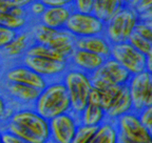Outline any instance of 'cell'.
I'll return each instance as SVG.
<instances>
[{
    "mask_svg": "<svg viewBox=\"0 0 152 143\" xmlns=\"http://www.w3.org/2000/svg\"><path fill=\"white\" fill-rule=\"evenodd\" d=\"M5 126V131L28 143H45L50 139L49 120L30 108L14 112Z\"/></svg>",
    "mask_w": 152,
    "mask_h": 143,
    "instance_id": "cell-1",
    "label": "cell"
},
{
    "mask_svg": "<svg viewBox=\"0 0 152 143\" xmlns=\"http://www.w3.org/2000/svg\"><path fill=\"white\" fill-rule=\"evenodd\" d=\"M34 110L47 120L71 112V102L64 82L48 83L34 103Z\"/></svg>",
    "mask_w": 152,
    "mask_h": 143,
    "instance_id": "cell-2",
    "label": "cell"
},
{
    "mask_svg": "<svg viewBox=\"0 0 152 143\" xmlns=\"http://www.w3.org/2000/svg\"><path fill=\"white\" fill-rule=\"evenodd\" d=\"M62 82L70 98L71 112L78 115L88 104L89 96L93 90L90 75L77 69H72L64 73Z\"/></svg>",
    "mask_w": 152,
    "mask_h": 143,
    "instance_id": "cell-3",
    "label": "cell"
},
{
    "mask_svg": "<svg viewBox=\"0 0 152 143\" xmlns=\"http://www.w3.org/2000/svg\"><path fill=\"white\" fill-rule=\"evenodd\" d=\"M137 23L136 12L126 4L110 21L104 23V36L111 46L127 42Z\"/></svg>",
    "mask_w": 152,
    "mask_h": 143,
    "instance_id": "cell-4",
    "label": "cell"
},
{
    "mask_svg": "<svg viewBox=\"0 0 152 143\" xmlns=\"http://www.w3.org/2000/svg\"><path fill=\"white\" fill-rule=\"evenodd\" d=\"M130 78L131 75L112 58L106 59L96 71L90 74L93 88L99 91L114 85H127Z\"/></svg>",
    "mask_w": 152,
    "mask_h": 143,
    "instance_id": "cell-5",
    "label": "cell"
},
{
    "mask_svg": "<svg viewBox=\"0 0 152 143\" xmlns=\"http://www.w3.org/2000/svg\"><path fill=\"white\" fill-rule=\"evenodd\" d=\"M118 143H152V131L140 121L137 113L131 112L115 121Z\"/></svg>",
    "mask_w": 152,
    "mask_h": 143,
    "instance_id": "cell-6",
    "label": "cell"
},
{
    "mask_svg": "<svg viewBox=\"0 0 152 143\" xmlns=\"http://www.w3.org/2000/svg\"><path fill=\"white\" fill-rule=\"evenodd\" d=\"M127 87L129 90L133 112L140 113L146 107L152 106V74L144 71L131 76Z\"/></svg>",
    "mask_w": 152,
    "mask_h": 143,
    "instance_id": "cell-7",
    "label": "cell"
},
{
    "mask_svg": "<svg viewBox=\"0 0 152 143\" xmlns=\"http://www.w3.org/2000/svg\"><path fill=\"white\" fill-rule=\"evenodd\" d=\"M110 58L121 64L131 76L146 71L147 56L138 52L129 42L113 44Z\"/></svg>",
    "mask_w": 152,
    "mask_h": 143,
    "instance_id": "cell-8",
    "label": "cell"
},
{
    "mask_svg": "<svg viewBox=\"0 0 152 143\" xmlns=\"http://www.w3.org/2000/svg\"><path fill=\"white\" fill-rule=\"evenodd\" d=\"M64 30L75 38L104 35V23L93 14H80L72 12L66 21Z\"/></svg>",
    "mask_w": 152,
    "mask_h": 143,
    "instance_id": "cell-9",
    "label": "cell"
},
{
    "mask_svg": "<svg viewBox=\"0 0 152 143\" xmlns=\"http://www.w3.org/2000/svg\"><path fill=\"white\" fill-rule=\"evenodd\" d=\"M79 125L77 115L66 113L49 120L50 139L56 143H71Z\"/></svg>",
    "mask_w": 152,
    "mask_h": 143,
    "instance_id": "cell-10",
    "label": "cell"
},
{
    "mask_svg": "<svg viewBox=\"0 0 152 143\" xmlns=\"http://www.w3.org/2000/svg\"><path fill=\"white\" fill-rule=\"evenodd\" d=\"M22 64L26 67L31 69L39 76L47 78H53V77L59 76V75L66 73L68 69V62H60L56 60L45 59V58L31 57V56H23Z\"/></svg>",
    "mask_w": 152,
    "mask_h": 143,
    "instance_id": "cell-11",
    "label": "cell"
},
{
    "mask_svg": "<svg viewBox=\"0 0 152 143\" xmlns=\"http://www.w3.org/2000/svg\"><path fill=\"white\" fill-rule=\"evenodd\" d=\"M5 81L12 82V83H20L30 85L34 88H37L39 91H42L48 85L47 79L36 74L31 69L26 67V65H16V66L10 69L5 73Z\"/></svg>",
    "mask_w": 152,
    "mask_h": 143,
    "instance_id": "cell-12",
    "label": "cell"
},
{
    "mask_svg": "<svg viewBox=\"0 0 152 143\" xmlns=\"http://www.w3.org/2000/svg\"><path fill=\"white\" fill-rule=\"evenodd\" d=\"M104 60L106 59L102 56L79 48H75L69 57V62H71L76 69L89 75L96 71L104 63Z\"/></svg>",
    "mask_w": 152,
    "mask_h": 143,
    "instance_id": "cell-13",
    "label": "cell"
},
{
    "mask_svg": "<svg viewBox=\"0 0 152 143\" xmlns=\"http://www.w3.org/2000/svg\"><path fill=\"white\" fill-rule=\"evenodd\" d=\"M75 46L76 48H79V50L88 51L93 54L102 56L104 59L110 58V55H111L112 46L104 35L76 38Z\"/></svg>",
    "mask_w": 152,
    "mask_h": 143,
    "instance_id": "cell-14",
    "label": "cell"
},
{
    "mask_svg": "<svg viewBox=\"0 0 152 143\" xmlns=\"http://www.w3.org/2000/svg\"><path fill=\"white\" fill-rule=\"evenodd\" d=\"M70 5L60 7H47L45 13L39 17V22L51 29L64 30L72 13Z\"/></svg>",
    "mask_w": 152,
    "mask_h": 143,
    "instance_id": "cell-15",
    "label": "cell"
},
{
    "mask_svg": "<svg viewBox=\"0 0 152 143\" xmlns=\"http://www.w3.org/2000/svg\"><path fill=\"white\" fill-rule=\"evenodd\" d=\"M131 112H133V106L130 94H129V90L127 85H124L121 86V91L115 98V100L112 102V104L110 105V107L106 112L107 120L116 121L119 117Z\"/></svg>",
    "mask_w": 152,
    "mask_h": 143,
    "instance_id": "cell-16",
    "label": "cell"
},
{
    "mask_svg": "<svg viewBox=\"0 0 152 143\" xmlns=\"http://www.w3.org/2000/svg\"><path fill=\"white\" fill-rule=\"evenodd\" d=\"M126 5V1L121 0H94L92 14L96 18L107 23Z\"/></svg>",
    "mask_w": 152,
    "mask_h": 143,
    "instance_id": "cell-17",
    "label": "cell"
},
{
    "mask_svg": "<svg viewBox=\"0 0 152 143\" xmlns=\"http://www.w3.org/2000/svg\"><path fill=\"white\" fill-rule=\"evenodd\" d=\"M5 90L15 100L24 104H34L41 92L30 85L12 82H5Z\"/></svg>",
    "mask_w": 152,
    "mask_h": 143,
    "instance_id": "cell-18",
    "label": "cell"
},
{
    "mask_svg": "<svg viewBox=\"0 0 152 143\" xmlns=\"http://www.w3.org/2000/svg\"><path fill=\"white\" fill-rule=\"evenodd\" d=\"M33 41L30 31L18 32L14 39L3 48L2 52L7 57L10 58H16L23 54L26 55V51L34 43Z\"/></svg>",
    "mask_w": 152,
    "mask_h": 143,
    "instance_id": "cell-19",
    "label": "cell"
},
{
    "mask_svg": "<svg viewBox=\"0 0 152 143\" xmlns=\"http://www.w3.org/2000/svg\"><path fill=\"white\" fill-rule=\"evenodd\" d=\"M76 38L72 34H70L66 30H59L53 40L48 46H50L54 51H56L60 56L69 60V57L76 48L75 46Z\"/></svg>",
    "mask_w": 152,
    "mask_h": 143,
    "instance_id": "cell-20",
    "label": "cell"
},
{
    "mask_svg": "<svg viewBox=\"0 0 152 143\" xmlns=\"http://www.w3.org/2000/svg\"><path fill=\"white\" fill-rule=\"evenodd\" d=\"M79 124L86 126H99L107 120L106 112L100 105L88 103L86 107L77 115Z\"/></svg>",
    "mask_w": 152,
    "mask_h": 143,
    "instance_id": "cell-21",
    "label": "cell"
},
{
    "mask_svg": "<svg viewBox=\"0 0 152 143\" xmlns=\"http://www.w3.org/2000/svg\"><path fill=\"white\" fill-rule=\"evenodd\" d=\"M90 143H118V133L115 121L106 120L97 126Z\"/></svg>",
    "mask_w": 152,
    "mask_h": 143,
    "instance_id": "cell-22",
    "label": "cell"
},
{
    "mask_svg": "<svg viewBox=\"0 0 152 143\" xmlns=\"http://www.w3.org/2000/svg\"><path fill=\"white\" fill-rule=\"evenodd\" d=\"M26 56H31V57H37V58H45V59H51L56 60L60 62H68L69 60L60 56L56 51L51 48L50 46L39 44V43H33L28 50L26 53Z\"/></svg>",
    "mask_w": 152,
    "mask_h": 143,
    "instance_id": "cell-23",
    "label": "cell"
},
{
    "mask_svg": "<svg viewBox=\"0 0 152 143\" xmlns=\"http://www.w3.org/2000/svg\"><path fill=\"white\" fill-rule=\"evenodd\" d=\"M59 30H54L51 27L43 25L42 23H36L35 25L32 27L31 30V35L32 38L34 40V43H39V44H43V46H49L50 42L53 40L56 34L58 33Z\"/></svg>",
    "mask_w": 152,
    "mask_h": 143,
    "instance_id": "cell-24",
    "label": "cell"
},
{
    "mask_svg": "<svg viewBox=\"0 0 152 143\" xmlns=\"http://www.w3.org/2000/svg\"><path fill=\"white\" fill-rule=\"evenodd\" d=\"M0 25L18 33L28 25V18L13 16L10 13H0Z\"/></svg>",
    "mask_w": 152,
    "mask_h": 143,
    "instance_id": "cell-25",
    "label": "cell"
},
{
    "mask_svg": "<svg viewBox=\"0 0 152 143\" xmlns=\"http://www.w3.org/2000/svg\"><path fill=\"white\" fill-rule=\"evenodd\" d=\"M134 48L144 54L145 56H151L152 55V40L144 38L142 36L138 35L136 32L133 31V33L130 35L128 41Z\"/></svg>",
    "mask_w": 152,
    "mask_h": 143,
    "instance_id": "cell-26",
    "label": "cell"
},
{
    "mask_svg": "<svg viewBox=\"0 0 152 143\" xmlns=\"http://www.w3.org/2000/svg\"><path fill=\"white\" fill-rule=\"evenodd\" d=\"M97 126H86L79 124L71 143H90Z\"/></svg>",
    "mask_w": 152,
    "mask_h": 143,
    "instance_id": "cell-27",
    "label": "cell"
},
{
    "mask_svg": "<svg viewBox=\"0 0 152 143\" xmlns=\"http://www.w3.org/2000/svg\"><path fill=\"white\" fill-rule=\"evenodd\" d=\"M94 0H76L71 2L72 12L80 13V14H92Z\"/></svg>",
    "mask_w": 152,
    "mask_h": 143,
    "instance_id": "cell-28",
    "label": "cell"
},
{
    "mask_svg": "<svg viewBox=\"0 0 152 143\" xmlns=\"http://www.w3.org/2000/svg\"><path fill=\"white\" fill-rule=\"evenodd\" d=\"M31 2L30 0H0V13H10L16 6L28 9Z\"/></svg>",
    "mask_w": 152,
    "mask_h": 143,
    "instance_id": "cell-29",
    "label": "cell"
},
{
    "mask_svg": "<svg viewBox=\"0 0 152 143\" xmlns=\"http://www.w3.org/2000/svg\"><path fill=\"white\" fill-rule=\"evenodd\" d=\"M126 4L135 11L137 15L152 10V0H133L126 2Z\"/></svg>",
    "mask_w": 152,
    "mask_h": 143,
    "instance_id": "cell-30",
    "label": "cell"
},
{
    "mask_svg": "<svg viewBox=\"0 0 152 143\" xmlns=\"http://www.w3.org/2000/svg\"><path fill=\"white\" fill-rule=\"evenodd\" d=\"M138 119L148 131H152V106L146 107L137 113Z\"/></svg>",
    "mask_w": 152,
    "mask_h": 143,
    "instance_id": "cell-31",
    "label": "cell"
},
{
    "mask_svg": "<svg viewBox=\"0 0 152 143\" xmlns=\"http://www.w3.org/2000/svg\"><path fill=\"white\" fill-rule=\"evenodd\" d=\"M16 32L0 25V50H3L16 36Z\"/></svg>",
    "mask_w": 152,
    "mask_h": 143,
    "instance_id": "cell-32",
    "label": "cell"
},
{
    "mask_svg": "<svg viewBox=\"0 0 152 143\" xmlns=\"http://www.w3.org/2000/svg\"><path fill=\"white\" fill-rule=\"evenodd\" d=\"M134 32L138 34V35L142 36L144 38L148 39V40H152V22H140L136 24Z\"/></svg>",
    "mask_w": 152,
    "mask_h": 143,
    "instance_id": "cell-33",
    "label": "cell"
},
{
    "mask_svg": "<svg viewBox=\"0 0 152 143\" xmlns=\"http://www.w3.org/2000/svg\"><path fill=\"white\" fill-rule=\"evenodd\" d=\"M45 9H47V6L43 4L42 1H32L26 10H28V13L30 12L33 16L39 18L45 13Z\"/></svg>",
    "mask_w": 152,
    "mask_h": 143,
    "instance_id": "cell-34",
    "label": "cell"
},
{
    "mask_svg": "<svg viewBox=\"0 0 152 143\" xmlns=\"http://www.w3.org/2000/svg\"><path fill=\"white\" fill-rule=\"evenodd\" d=\"M14 114V110L11 107H7L5 100L0 95V120L1 121H7Z\"/></svg>",
    "mask_w": 152,
    "mask_h": 143,
    "instance_id": "cell-35",
    "label": "cell"
},
{
    "mask_svg": "<svg viewBox=\"0 0 152 143\" xmlns=\"http://www.w3.org/2000/svg\"><path fill=\"white\" fill-rule=\"evenodd\" d=\"M1 137H2V143H28L7 131H1Z\"/></svg>",
    "mask_w": 152,
    "mask_h": 143,
    "instance_id": "cell-36",
    "label": "cell"
},
{
    "mask_svg": "<svg viewBox=\"0 0 152 143\" xmlns=\"http://www.w3.org/2000/svg\"><path fill=\"white\" fill-rule=\"evenodd\" d=\"M43 4L47 7H60L68 6L71 4L72 1H64V0H43Z\"/></svg>",
    "mask_w": 152,
    "mask_h": 143,
    "instance_id": "cell-37",
    "label": "cell"
},
{
    "mask_svg": "<svg viewBox=\"0 0 152 143\" xmlns=\"http://www.w3.org/2000/svg\"><path fill=\"white\" fill-rule=\"evenodd\" d=\"M45 143H56V142H54V141H53V140H51V139H49V140H48Z\"/></svg>",
    "mask_w": 152,
    "mask_h": 143,
    "instance_id": "cell-38",
    "label": "cell"
},
{
    "mask_svg": "<svg viewBox=\"0 0 152 143\" xmlns=\"http://www.w3.org/2000/svg\"><path fill=\"white\" fill-rule=\"evenodd\" d=\"M0 143H2V137H1V131H0Z\"/></svg>",
    "mask_w": 152,
    "mask_h": 143,
    "instance_id": "cell-39",
    "label": "cell"
},
{
    "mask_svg": "<svg viewBox=\"0 0 152 143\" xmlns=\"http://www.w3.org/2000/svg\"><path fill=\"white\" fill-rule=\"evenodd\" d=\"M0 69H1V62H0Z\"/></svg>",
    "mask_w": 152,
    "mask_h": 143,
    "instance_id": "cell-40",
    "label": "cell"
},
{
    "mask_svg": "<svg viewBox=\"0 0 152 143\" xmlns=\"http://www.w3.org/2000/svg\"><path fill=\"white\" fill-rule=\"evenodd\" d=\"M0 122H1V120H0Z\"/></svg>",
    "mask_w": 152,
    "mask_h": 143,
    "instance_id": "cell-41",
    "label": "cell"
}]
</instances>
